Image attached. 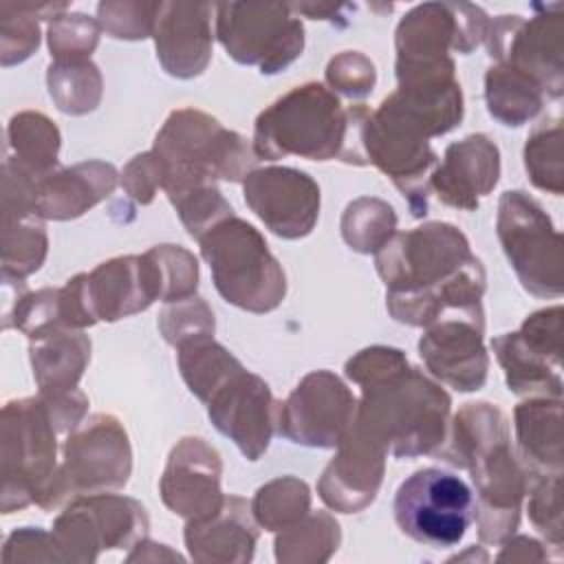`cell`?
<instances>
[{
  "label": "cell",
  "instance_id": "obj_21",
  "mask_svg": "<svg viewBox=\"0 0 564 564\" xmlns=\"http://www.w3.org/2000/svg\"><path fill=\"white\" fill-rule=\"evenodd\" d=\"M482 330L485 326L465 317H447L430 324V330L419 339V352L427 370L460 392L478 390L489 368Z\"/></svg>",
  "mask_w": 564,
  "mask_h": 564
},
{
  "label": "cell",
  "instance_id": "obj_32",
  "mask_svg": "<svg viewBox=\"0 0 564 564\" xmlns=\"http://www.w3.org/2000/svg\"><path fill=\"white\" fill-rule=\"evenodd\" d=\"M394 209L377 198H359L350 203L341 218V236L350 249L377 253L394 234Z\"/></svg>",
  "mask_w": 564,
  "mask_h": 564
},
{
  "label": "cell",
  "instance_id": "obj_8",
  "mask_svg": "<svg viewBox=\"0 0 564 564\" xmlns=\"http://www.w3.org/2000/svg\"><path fill=\"white\" fill-rule=\"evenodd\" d=\"M392 511L408 538L432 549H447L458 544L476 520V498L460 476L425 467L399 485Z\"/></svg>",
  "mask_w": 564,
  "mask_h": 564
},
{
  "label": "cell",
  "instance_id": "obj_19",
  "mask_svg": "<svg viewBox=\"0 0 564 564\" xmlns=\"http://www.w3.org/2000/svg\"><path fill=\"white\" fill-rule=\"evenodd\" d=\"M148 518L143 507L121 496H90L75 500L55 522L57 546L115 549L143 538Z\"/></svg>",
  "mask_w": 564,
  "mask_h": 564
},
{
  "label": "cell",
  "instance_id": "obj_7",
  "mask_svg": "<svg viewBox=\"0 0 564 564\" xmlns=\"http://www.w3.org/2000/svg\"><path fill=\"white\" fill-rule=\"evenodd\" d=\"M198 242L225 302L242 311L267 313L284 300V271L253 225L231 214Z\"/></svg>",
  "mask_w": 564,
  "mask_h": 564
},
{
  "label": "cell",
  "instance_id": "obj_18",
  "mask_svg": "<svg viewBox=\"0 0 564 564\" xmlns=\"http://www.w3.org/2000/svg\"><path fill=\"white\" fill-rule=\"evenodd\" d=\"M84 291L93 317L115 322L163 297L161 267L152 251L145 256L115 258L84 275Z\"/></svg>",
  "mask_w": 564,
  "mask_h": 564
},
{
  "label": "cell",
  "instance_id": "obj_16",
  "mask_svg": "<svg viewBox=\"0 0 564 564\" xmlns=\"http://www.w3.org/2000/svg\"><path fill=\"white\" fill-rule=\"evenodd\" d=\"M205 403L216 430L229 436L249 460H258L267 452L280 405L258 375L238 366L212 390Z\"/></svg>",
  "mask_w": 564,
  "mask_h": 564
},
{
  "label": "cell",
  "instance_id": "obj_26",
  "mask_svg": "<svg viewBox=\"0 0 564 564\" xmlns=\"http://www.w3.org/2000/svg\"><path fill=\"white\" fill-rule=\"evenodd\" d=\"M249 507L242 498L229 496L220 509L207 518L189 520L185 527V542L194 560H229L227 546H231L236 562H249L256 546V527L249 518ZM231 562V560H229Z\"/></svg>",
  "mask_w": 564,
  "mask_h": 564
},
{
  "label": "cell",
  "instance_id": "obj_10",
  "mask_svg": "<svg viewBox=\"0 0 564 564\" xmlns=\"http://www.w3.org/2000/svg\"><path fill=\"white\" fill-rule=\"evenodd\" d=\"M216 35L240 64H256L262 75L286 68L302 55L304 26L280 2H223L216 4Z\"/></svg>",
  "mask_w": 564,
  "mask_h": 564
},
{
  "label": "cell",
  "instance_id": "obj_33",
  "mask_svg": "<svg viewBox=\"0 0 564 564\" xmlns=\"http://www.w3.org/2000/svg\"><path fill=\"white\" fill-rule=\"evenodd\" d=\"M311 496L306 482L297 478H278L258 489L253 500V516L267 531H280L308 513Z\"/></svg>",
  "mask_w": 564,
  "mask_h": 564
},
{
  "label": "cell",
  "instance_id": "obj_30",
  "mask_svg": "<svg viewBox=\"0 0 564 564\" xmlns=\"http://www.w3.org/2000/svg\"><path fill=\"white\" fill-rule=\"evenodd\" d=\"M485 97L491 117L505 126H522L540 112L546 95L529 77L496 64L485 75Z\"/></svg>",
  "mask_w": 564,
  "mask_h": 564
},
{
  "label": "cell",
  "instance_id": "obj_14",
  "mask_svg": "<svg viewBox=\"0 0 564 564\" xmlns=\"http://www.w3.org/2000/svg\"><path fill=\"white\" fill-rule=\"evenodd\" d=\"M560 337L562 306H553L529 315L518 333H505L491 341L511 392H542L560 399Z\"/></svg>",
  "mask_w": 564,
  "mask_h": 564
},
{
  "label": "cell",
  "instance_id": "obj_28",
  "mask_svg": "<svg viewBox=\"0 0 564 564\" xmlns=\"http://www.w3.org/2000/svg\"><path fill=\"white\" fill-rule=\"evenodd\" d=\"M516 434L529 474H562V401L533 399L516 408Z\"/></svg>",
  "mask_w": 564,
  "mask_h": 564
},
{
  "label": "cell",
  "instance_id": "obj_4",
  "mask_svg": "<svg viewBox=\"0 0 564 564\" xmlns=\"http://www.w3.org/2000/svg\"><path fill=\"white\" fill-rule=\"evenodd\" d=\"M355 425L397 458L434 454L445 441L449 397L408 361L361 383Z\"/></svg>",
  "mask_w": 564,
  "mask_h": 564
},
{
  "label": "cell",
  "instance_id": "obj_12",
  "mask_svg": "<svg viewBox=\"0 0 564 564\" xmlns=\"http://www.w3.org/2000/svg\"><path fill=\"white\" fill-rule=\"evenodd\" d=\"M361 150L366 165H377L401 189V194L408 198L412 216H425L430 176L438 163L427 137L381 101L375 112L368 110L364 117Z\"/></svg>",
  "mask_w": 564,
  "mask_h": 564
},
{
  "label": "cell",
  "instance_id": "obj_29",
  "mask_svg": "<svg viewBox=\"0 0 564 564\" xmlns=\"http://www.w3.org/2000/svg\"><path fill=\"white\" fill-rule=\"evenodd\" d=\"M9 150L7 165L29 178H40L55 170L59 132L44 115L20 112L9 123Z\"/></svg>",
  "mask_w": 564,
  "mask_h": 564
},
{
  "label": "cell",
  "instance_id": "obj_31",
  "mask_svg": "<svg viewBox=\"0 0 564 564\" xmlns=\"http://www.w3.org/2000/svg\"><path fill=\"white\" fill-rule=\"evenodd\" d=\"M15 207V205H4ZM46 256V231L31 209H4V275H29L40 269Z\"/></svg>",
  "mask_w": 564,
  "mask_h": 564
},
{
  "label": "cell",
  "instance_id": "obj_37",
  "mask_svg": "<svg viewBox=\"0 0 564 564\" xmlns=\"http://www.w3.org/2000/svg\"><path fill=\"white\" fill-rule=\"evenodd\" d=\"M326 79L333 90L337 88L348 97H366L368 93H372L377 75L372 62L366 55L357 51H346L330 59L326 68Z\"/></svg>",
  "mask_w": 564,
  "mask_h": 564
},
{
  "label": "cell",
  "instance_id": "obj_20",
  "mask_svg": "<svg viewBox=\"0 0 564 564\" xmlns=\"http://www.w3.org/2000/svg\"><path fill=\"white\" fill-rule=\"evenodd\" d=\"M220 460L203 438H183L170 454L161 478L163 502L178 516L200 520L216 513L220 496Z\"/></svg>",
  "mask_w": 564,
  "mask_h": 564
},
{
  "label": "cell",
  "instance_id": "obj_2",
  "mask_svg": "<svg viewBox=\"0 0 564 564\" xmlns=\"http://www.w3.org/2000/svg\"><path fill=\"white\" fill-rule=\"evenodd\" d=\"M441 458L471 471L478 489V531L487 542H502L518 529L520 500L527 494L529 471L518 463L509 427L491 403H465L452 423L449 447Z\"/></svg>",
  "mask_w": 564,
  "mask_h": 564
},
{
  "label": "cell",
  "instance_id": "obj_25",
  "mask_svg": "<svg viewBox=\"0 0 564 564\" xmlns=\"http://www.w3.org/2000/svg\"><path fill=\"white\" fill-rule=\"evenodd\" d=\"M117 185V170L101 161L75 167L51 170L40 178H29V205L37 216L66 220L82 216Z\"/></svg>",
  "mask_w": 564,
  "mask_h": 564
},
{
  "label": "cell",
  "instance_id": "obj_34",
  "mask_svg": "<svg viewBox=\"0 0 564 564\" xmlns=\"http://www.w3.org/2000/svg\"><path fill=\"white\" fill-rule=\"evenodd\" d=\"M524 167L535 187L562 194V126L557 117L542 121L527 139Z\"/></svg>",
  "mask_w": 564,
  "mask_h": 564
},
{
  "label": "cell",
  "instance_id": "obj_13",
  "mask_svg": "<svg viewBox=\"0 0 564 564\" xmlns=\"http://www.w3.org/2000/svg\"><path fill=\"white\" fill-rule=\"evenodd\" d=\"M562 4L553 11L524 20L500 15L487 26V51L498 64L513 68L542 88L546 97L560 99L562 82Z\"/></svg>",
  "mask_w": 564,
  "mask_h": 564
},
{
  "label": "cell",
  "instance_id": "obj_17",
  "mask_svg": "<svg viewBox=\"0 0 564 564\" xmlns=\"http://www.w3.org/2000/svg\"><path fill=\"white\" fill-rule=\"evenodd\" d=\"M245 203L275 236L295 240L317 223L319 185L302 170L260 167L245 178Z\"/></svg>",
  "mask_w": 564,
  "mask_h": 564
},
{
  "label": "cell",
  "instance_id": "obj_5",
  "mask_svg": "<svg viewBox=\"0 0 564 564\" xmlns=\"http://www.w3.org/2000/svg\"><path fill=\"white\" fill-rule=\"evenodd\" d=\"M152 152L170 200L194 187L214 185V178L245 181L258 161L245 137L225 130L214 117L194 108H181L167 117Z\"/></svg>",
  "mask_w": 564,
  "mask_h": 564
},
{
  "label": "cell",
  "instance_id": "obj_38",
  "mask_svg": "<svg viewBox=\"0 0 564 564\" xmlns=\"http://www.w3.org/2000/svg\"><path fill=\"white\" fill-rule=\"evenodd\" d=\"M163 172L159 165V159L154 152L139 154L132 159V163L123 172V185L126 189L141 203H150L154 196L156 185H161Z\"/></svg>",
  "mask_w": 564,
  "mask_h": 564
},
{
  "label": "cell",
  "instance_id": "obj_24",
  "mask_svg": "<svg viewBox=\"0 0 564 564\" xmlns=\"http://www.w3.org/2000/svg\"><path fill=\"white\" fill-rule=\"evenodd\" d=\"M500 176V152L485 134H469L463 141L452 143L445 150L441 163H436L430 187L438 200L471 212L478 207V196L494 189Z\"/></svg>",
  "mask_w": 564,
  "mask_h": 564
},
{
  "label": "cell",
  "instance_id": "obj_23",
  "mask_svg": "<svg viewBox=\"0 0 564 564\" xmlns=\"http://www.w3.org/2000/svg\"><path fill=\"white\" fill-rule=\"evenodd\" d=\"M207 2H161L154 22L156 57L174 77H196L212 55V13Z\"/></svg>",
  "mask_w": 564,
  "mask_h": 564
},
{
  "label": "cell",
  "instance_id": "obj_11",
  "mask_svg": "<svg viewBox=\"0 0 564 564\" xmlns=\"http://www.w3.org/2000/svg\"><path fill=\"white\" fill-rule=\"evenodd\" d=\"M130 476V445L110 414H95L77 425L64 445V465L55 474L42 509L59 505L68 494L119 489Z\"/></svg>",
  "mask_w": 564,
  "mask_h": 564
},
{
  "label": "cell",
  "instance_id": "obj_3",
  "mask_svg": "<svg viewBox=\"0 0 564 564\" xmlns=\"http://www.w3.org/2000/svg\"><path fill=\"white\" fill-rule=\"evenodd\" d=\"M86 397L75 388L40 399L11 401L2 410V509L44 505L55 480L57 419L66 432L75 430L86 412ZM64 432V430H62Z\"/></svg>",
  "mask_w": 564,
  "mask_h": 564
},
{
  "label": "cell",
  "instance_id": "obj_35",
  "mask_svg": "<svg viewBox=\"0 0 564 564\" xmlns=\"http://www.w3.org/2000/svg\"><path fill=\"white\" fill-rule=\"evenodd\" d=\"M562 474H529L527 491L529 518L533 527L546 535L557 549L562 546V505H560Z\"/></svg>",
  "mask_w": 564,
  "mask_h": 564
},
{
  "label": "cell",
  "instance_id": "obj_22",
  "mask_svg": "<svg viewBox=\"0 0 564 564\" xmlns=\"http://www.w3.org/2000/svg\"><path fill=\"white\" fill-rule=\"evenodd\" d=\"M337 447L339 454L324 469L317 489L328 507L352 513L375 500L388 452L355 423Z\"/></svg>",
  "mask_w": 564,
  "mask_h": 564
},
{
  "label": "cell",
  "instance_id": "obj_1",
  "mask_svg": "<svg viewBox=\"0 0 564 564\" xmlns=\"http://www.w3.org/2000/svg\"><path fill=\"white\" fill-rule=\"evenodd\" d=\"M375 262L388 286V311L397 322L430 326L465 317L485 326V269L454 225L427 223L392 234Z\"/></svg>",
  "mask_w": 564,
  "mask_h": 564
},
{
  "label": "cell",
  "instance_id": "obj_9",
  "mask_svg": "<svg viewBox=\"0 0 564 564\" xmlns=\"http://www.w3.org/2000/svg\"><path fill=\"white\" fill-rule=\"evenodd\" d=\"M498 240L522 286L538 297L562 295V236L538 200L520 189L498 203Z\"/></svg>",
  "mask_w": 564,
  "mask_h": 564
},
{
  "label": "cell",
  "instance_id": "obj_15",
  "mask_svg": "<svg viewBox=\"0 0 564 564\" xmlns=\"http://www.w3.org/2000/svg\"><path fill=\"white\" fill-rule=\"evenodd\" d=\"M357 416L350 390L328 370L302 379L284 405L278 408V430L293 443L308 447H337Z\"/></svg>",
  "mask_w": 564,
  "mask_h": 564
},
{
  "label": "cell",
  "instance_id": "obj_6",
  "mask_svg": "<svg viewBox=\"0 0 564 564\" xmlns=\"http://www.w3.org/2000/svg\"><path fill=\"white\" fill-rule=\"evenodd\" d=\"M348 130V110L324 84L306 82L278 97L256 119L253 152L278 161L300 156L328 161L339 156Z\"/></svg>",
  "mask_w": 564,
  "mask_h": 564
},
{
  "label": "cell",
  "instance_id": "obj_36",
  "mask_svg": "<svg viewBox=\"0 0 564 564\" xmlns=\"http://www.w3.org/2000/svg\"><path fill=\"white\" fill-rule=\"evenodd\" d=\"M99 26L82 15H57L48 29V46L51 55L57 57V62H77L86 59L93 48L97 46Z\"/></svg>",
  "mask_w": 564,
  "mask_h": 564
},
{
  "label": "cell",
  "instance_id": "obj_27",
  "mask_svg": "<svg viewBox=\"0 0 564 564\" xmlns=\"http://www.w3.org/2000/svg\"><path fill=\"white\" fill-rule=\"evenodd\" d=\"M33 375L42 394L75 390L86 361L90 339L68 326H48L29 335Z\"/></svg>",
  "mask_w": 564,
  "mask_h": 564
}]
</instances>
